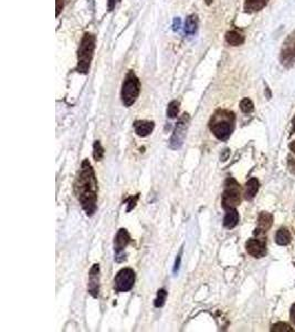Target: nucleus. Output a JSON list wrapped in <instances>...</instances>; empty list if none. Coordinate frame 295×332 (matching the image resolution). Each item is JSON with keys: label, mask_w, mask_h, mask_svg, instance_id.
<instances>
[{"label": "nucleus", "mask_w": 295, "mask_h": 332, "mask_svg": "<svg viewBox=\"0 0 295 332\" xmlns=\"http://www.w3.org/2000/svg\"><path fill=\"white\" fill-rule=\"evenodd\" d=\"M97 190L94 169L89 160H84L74 183V193L88 216H92L96 210Z\"/></svg>", "instance_id": "1"}, {"label": "nucleus", "mask_w": 295, "mask_h": 332, "mask_svg": "<svg viewBox=\"0 0 295 332\" xmlns=\"http://www.w3.org/2000/svg\"><path fill=\"white\" fill-rule=\"evenodd\" d=\"M209 128L218 140H228L235 129V114L228 110L216 111L210 120Z\"/></svg>", "instance_id": "2"}, {"label": "nucleus", "mask_w": 295, "mask_h": 332, "mask_svg": "<svg viewBox=\"0 0 295 332\" xmlns=\"http://www.w3.org/2000/svg\"><path fill=\"white\" fill-rule=\"evenodd\" d=\"M95 48V38L91 33H86L81 41L78 51V67L76 71L82 74H87L90 70L91 61L93 58Z\"/></svg>", "instance_id": "3"}, {"label": "nucleus", "mask_w": 295, "mask_h": 332, "mask_svg": "<svg viewBox=\"0 0 295 332\" xmlns=\"http://www.w3.org/2000/svg\"><path fill=\"white\" fill-rule=\"evenodd\" d=\"M140 92V82L134 72H130L125 77L122 88V101L125 107H131L137 100Z\"/></svg>", "instance_id": "4"}, {"label": "nucleus", "mask_w": 295, "mask_h": 332, "mask_svg": "<svg viewBox=\"0 0 295 332\" xmlns=\"http://www.w3.org/2000/svg\"><path fill=\"white\" fill-rule=\"evenodd\" d=\"M241 203V188L235 179H228L222 194V207L228 210L236 208Z\"/></svg>", "instance_id": "5"}, {"label": "nucleus", "mask_w": 295, "mask_h": 332, "mask_svg": "<svg viewBox=\"0 0 295 332\" xmlns=\"http://www.w3.org/2000/svg\"><path fill=\"white\" fill-rule=\"evenodd\" d=\"M189 128V115L187 113L182 114L177 122L176 128L173 133V135L170 141V147L172 150H179V148L184 144L185 138L187 135V131Z\"/></svg>", "instance_id": "6"}, {"label": "nucleus", "mask_w": 295, "mask_h": 332, "mask_svg": "<svg viewBox=\"0 0 295 332\" xmlns=\"http://www.w3.org/2000/svg\"><path fill=\"white\" fill-rule=\"evenodd\" d=\"M135 272L131 268L119 270L114 279V288L117 292H128L134 286Z\"/></svg>", "instance_id": "7"}, {"label": "nucleus", "mask_w": 295, "mask_h": 332, "mask_svg": "<svg viewBox=\"0 0 295 332\" xmlns=\"http://www.w3.org/2000/svg\"><path fill=\"white\" fill-rule=\"evenodd\" d=\"M100 282H101V276H100V266L98 264H94L91 268L90 274H89V285H88V290L90 295H92L94 298L100 295Z\"/></svg>", "instance_id": "8"}, {"label": "nucleus", "mask_w": 295, "mask_h": 332, "mask_svg": "<svg viewBox=\"0 0 295 332\" xmlns=\"http://www.w3.org/2000/svg\"><path fill=\"white\" fill-rule=\"evenodd\" d=\"M245 248L251 256L256 258H261L266 255L265 240L261 238H251L245 244Z\"/></svg>", "instance_id": "9"}, {"label": "nucleus", "mask_w": 295, "mask_h": 332, "mask_svg": "<svg viewBox=\"0 0 295 332\" xmlns=\"http://www.w3.org/2000/svg\"><path fill=\"white\" fill-rule=\"evenodd\" d=\"M272 224H273V216L269 213L262 211V213L258 217V227L255 231V235L259 236V238L261 239H265L264 237L265 232L271 228Z\"/></svg>", "instance_id": "10"}, {"label": "nucleus", "mask_w": 295, "mask_h": 332, "mask_svg": "<svg viewBox=\"0 0 295 332\" xmlns=\"http://www.w3.org/2000/svg\"><path fill=\"white\" fill-rule=\"evenodd\" d=\"M130 243H131V236L129 234V231L124 228L119 229L114 239V250L117 255L119 252H122Z\"/></svg>", "instance_id": "11"}, {"label": "nucleus", "mask_w": 295, "mask_h": 332, "mask_svg": "<svg viewBox=\"0 0 295 332\" xmlns=\"http://www.w3.org/2000/svg\"><path fill=\"white\" fill-rule=\"evenodd\" d=\"M282 61L284 65H287V62H295V37H290L284 44L282 51Z\"/></svg>", "instance_id": "12"}, {"label": "nucleus", "mask_w": 295, "mask_h": 332, "mask_svg": "<svg viewBox=\"0 0 295 332\" xmlns=\"http://www.w3.org/2000/svg\"><path fill=\"white\" fill-rule=\"evenodd\" d=\"M154 128H155V124L151 121H136L134 123L135 133L140 138L149 136L153 132Z\"/></svg>", "instance_id": "13"}, {"label": "nucleus", "mask_w": 295, "mask_h": 332, "mask_svg": "<svg viewBox=\"0 0 295 332\" xmlns=\"http://www.w3.org/2000/svg\"><path fill=\"white\" fill-rule=\"evenodd\" d=\"M260 187V183L256 178L250 179L247 184H245V190H244V197L245 200L251 201L252 199H255V196L257 195L258 190Z\"/></svg>", "instance_id": "14"}, {"label": "nucleus", "mask_w": 295, "mask_h": 332, "mask_svg": "<svg viewBox=\"0 0 295 332\" xmlns=\"http://www.w3.org/2000/svg\"><path fill=\"white\" fill-rule=\"evenodd\" d=\"M239 223V214L236 208L233 209H228L227 210V214L223 218V226L226 228H234L238 225Z\"/></svg>", "instance_id": "15"}, {"label": "nucleus", "mask_w": 295, "mask_h": 332, "mask_svg": "<svg viewBox=\"0 0 295 332\" xmlns=\"http://www.w3.org/2000/svg\"><path fill=\"white\" fill-rule=\"evenodd\" d=\"M269 3V0H245L244 2V10L245 12H256L261 10Z\"/></svg>", "instance_id": "16"}, {"label": "nucleus", "mask_w": 295, "mask_h": 332, "mask_svg": "<svg viewBox=\"0 0 295 332\" xmlns=\"http://www.w3.org/2000/svg\"><path fill=\"white\" fill-rule=\"evenodd\" d=\"M291 232L286 228H280L276 234V243L280 246H285L291 243Z\"/></svg>", "instance_id": "17"}, {"label": "nucleus", "mask_w": 295, "mask_h": 332, "mask_svg": "<svg viewBox=\"0 0 295 332\" xmlns=\"http://www.w3.org/2000/svg\"><path fill=\"white\" fill-rule=\"evenodd\" d=\"M226 40L231 46H240L244 42V37L238 31H229L226 34Z\"/></svg>", "instance_id": "18"}, {"label": "nucleus", "mask_w": 295, "mask_h": 332, "mask_svg": "<svg viewBox=\"0 0 295 332\" xmlns=\"http://www.w3.org/2000/svg\"><path fill=\"white\" fill-rule=\"evenodd\" d=\"M197 27H198V19H197V16H189L185 24V32L187 34H194L197 30Z\"/></svg>", "instance_id": "19"}, {"label": "nucleus", "mask_w": 295, "mask_h": 332, "mask_svg": "<svg viewBox=\"0 0 295 332\" xmlns=\"http://www.w3.org/2000/svg\"><path fill=\"white\" fill-rule=\"evenodd\" d=\"M179 113V102L178 101H172L170 104H168V109H167V115L171 119L177 118Z\"/></svg>", "instance_id": "20"}, {"label": "nucleus", "mask_w": 295, "mask_h": 332, "mask_svg": "<svg viewBox=\"0 0 295 332\" xmlns=\"http://www.w3.org/2000/svg\"><path fill=\"white\" fill-rule=\"evenodd\" d=\"M93 157L95 161H101L104 157V148L100 141H95L93 145Z\"/></svg>", "instance_id": "21"}, {"label": "nucleus", "mask_w": 295, "mask_h": 332, "mask_svg": "<svg viewBox=\"0 0 295 332\" xmlns=\"http://www.w3.org/2000/svg\"><path fill=\"white\" fill-rule=\"evenodd\" d=\"M167 298V291L165 289H160L157 292V298L155 299V302H154V305H155L156 308H161L165 305V301Z\"/></svg>", "instance_id": "22"}, {"label": "nucleus", "mask_w": 295, "mask_h": 332, "mask_svg": "<svg viewBox=\"0 0 295 332\" xmlns=\"http://www.w3.org/2000/svg\"><path fill=\"white\" fill-rule=\"evenodd\" d=\"M240 109L243 113H251L255 109V105L254 102H252L250 99L245 97L243 100L240 102Z\"/></svg>", "instance_id": "23"}, {"label": "nucleus", "mask_w": 295, "mask_h": 332, "mask_svg": "<svg viewBox=\"0 0 295 332\" xmlns=\"http://www.w3.org/2000/svg\"><path fill=\"white\" fill-rule=\"evenodd\" d=\"M271 331H282V332H285V331H290V332H293L294 329L291 328V326H289V324L287 323H284V322H279L277 324H275V326L272 327Z\"/></svg>", "instance_id": "24"}, {"label": "nucleus", "mask_w": 295, "mask_h": 332, "mask_svg": "<svg viewBox=\"0 0 295 332\" xmlns=\"http://www.w3.org/2000/svg\"><path fill=\"white\" fill-rule=\"evenodd\" d=\"M63 5H65V2H63V0H57V17L60 15V12L63 8Z\"/></svg>", "instance_id": "25"}, {"label": "nucleus", "mask_w": 295, "mask_h": 332, "mask_svg": "<svg viewBox=\"0 0 295 332\" xmlns=\"http://www.w3.org/2000/svg\"><path fill=\"white\" fill-rule=\"evenodd\" d=\"M115 3H116V0H108V9H109V11H112L114 9Z\"/></svg>", "instance_id": "26"}, {"label": "nucleus", "mask_w": 295, "mask_h": 332, "mask_svg": "<svg viewBox=\"0 0 295 332\" xmlns=\"http://www.w3.org/2000/svg\"><path fill=\"white\" fill-rule=\"evenodd\" d=\"M137 199H138V195H136V196L134 197V200H131L130 205H129V208H128V211H130L132 208H134V207H135V203H136Z\"/></svg>", "instance_id": "27"}, {"label": "nucleus", "mask_w": 295, "mask_h": 332, "mask_svg": "<svg viewBox=\"0 0 295 332\" xmlns=\"http://www.w3.org/2000/svg\"><path fill=\"white\" fill-rule=\"evenodd\" d=\"M179 265H180V255L177 257L176 263H175V268H174V272H176L179 269Z\"/></svg>", "instance_id": "28"}, {"label": "nucleus", "mask_w": 295, "mask_h": 332, "mask_svg": "<svg viewBox=\"0 0 295 332\" xmlns=\"http://www.w3.org/2000/svg\"><path fill=\"white\" fill-rule=\"evenodd\" d=\"M291 319L295 323V303L292 306V309H291Z\"/></svg>", "instance_id": "29"}, {"label": "nucleus", "mask_w": 295, "mask_h": 332, "mask_svg": "<svg viewBox=\"0 0 295 332\" xmlns=\"http://www.w3.org/2000/svg\"><path fill=\"white\" fill-rule=\"evenodd\" d=\"M290 148H291V151L295 154V142H293V143L290 145Z\"/></svg>", "instance_id": "30"}, {"label": "nucleus", "mask_w": 295, "mask_h": 332, "mask_svg": "<svg viewBox=\"0 0 295 332\" xmlns=\"http://www.w3.org/2000/svg\"><path fill=\"white\" fill-rule=\"evenodd\" d=\"M292 124H293V132H295V116H294V119H293Z\"/></svg>", "instance_id": "31"}]
</instances>
